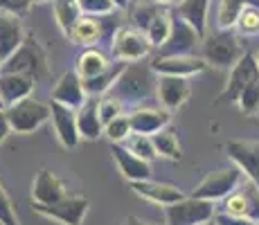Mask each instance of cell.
<instances>
[{"label":"cell","mask_w":259,"mask_h":225,"mask_svg":"<svg viewBox=\"0 0 259 225\" xmlns=\"http://www.w3.org/2000/svg\"><path fill=\"white\" fill-rule=\"evenodd\" d=\"M156 86H158V72L151 68V63L142 66L140 61H133L126 63V68L122 70V74H119L111 93L122 99L124 104L126 102L136 104L156 95Z\"/></svg>","instance_id":"6da1fadb"},{"label":"cell","mask_w":259,"mask_h":225,"mask_svg":"<svg viewBox=\"0 0 259 225\" xmlns=\"http://www.w3.org/2000/svg\"><path fill=\"white\" fill-rule=\"evenodd\" d=\"M201 57L207 61V66H212L217 70H230L243 57V48L235 32L221 29V32L207 34L203 38Z\"/></svg>","instance_id":"7a4b0ae2"},{"label":"cell","mask_w":259,"mask_h":225,"mask_svg":"<svg viewBox=\"0 0 259 225\" xmlns=\"http://www.w3.org/2000/svg\"><path fill=\"white\" fill-rule=\"evenodd\" d=\"M7 119L12 124V131L16 135H29L43 126L46 122H50L52 117V104L38 102L32 95L21 99V102L12 104V106L5 108Z\"/></svg>","instance_id":"3957f363"},{"label":"cell","mask_w":259,"mask_h":225,"mask_svg":"<svg viewBox=\"0 0 259 225\" xmlns=\"http://www.w3.org/2000/svg\"><path fill=\"white\" fill-rule=\"evenodd\" d=\"M217 203L205 201V198H198L194 194L181 198V201L162 207L165 214V225H201L207 221H214L217 216Z\"/></svg>","instance_id":"277c9868"},{"label":"cell","mask_w":259,"mask_h":225,"mask_svg":"<svg viewBox=\"0 0 259 225\" xmlns=\"http://www.w3.org/2000/svg\"><path fill=\"white\" fill-rule=\"evenodd\" d=\"M0 70H5V72H23V74H29V77H34L38 81V79L46 77V72H48L46 52H43V48L38 45L36 38L25 36L21 48H18L5 63H0Z\"/></svg>","instance_id":"5b68a950"},{"label":"cell","mask_w":259,"mask_h":225,"mask_svg":"<svg viewBox=\"0 0 259 225\" xmlns=\"http://www.w3.org/2000/svg\"><path fill=\"white\" fill-rule=\"evenodd\" d=\"M243 178H246V173H243L237 164H232V167H221V169H217V171L207 173V176L194 187L192 194L198 198H205V201L219 203V201H223L228 194L235 192L239 185L243 183Z\"/></svg>","instance_id":"8992f818"},{"label":"cell","mask_w":259,"mask_h":225,"mask_svg":"<svg viewBox=\"0 0 259 225\" xmlns=\"http://www.w3.org/2000/svg\"><path fill=\"white\" fill-rule=\"evenodd\" d=\"M88 207H91L88 198L79 196V194H68L66 198H61L57 203H50V205L32 203V209L38 216L48 218L52 223H59V225H83Z\"/></svg>","instance_id":"52a82bcc"},{"label":"cell","mask_w":259,"mask_h":225,"mask_svg":"<svg viewBox=\"0 0 259 225\" xmlns=\"http://www.w3.org/2000/svg\"><path fill=\"white\" fill-rule=\"evenodd\" d=\"M151 50H153V45L147 38V34L136 27H119L111 43L113 59L115 61H124V63L142 61V59L149 57Z\"/></svg>","instance_id":"ba28073f"},{"label":"cell","mask_w":259,"mask_h":225,"mask_svg":"<svg viewBox=\"0 0 259 225\" xmlns=\"http://www.w3.org/2000/svg\"><path fill=\"white\" fill-rule=\"evenodd\" d=\"M203 38L185 18H181L176 12L171 14V32L167 41L156 48L158 57H176V54H194L196 45H201Z\"/></svg>","instance_id":"9c48e42d"},{"label":"cell","mask_w":259,"mask_h":225,"mask_svg":"<svg viewBox=\"0 0 259 225\" xmlns=\"http://www.w3.org/2000/svg\"><path fill=\"white\" fill-rule=\"evenodd\" d=\"M259 77V66H257V57L252 52H243V57L228 70V81L226 88L221 93V102H232L237 104L241 93L250 86L252 81Z\"/></svg>","instance_id":"30bf717a"},{"label":"cell","mask_w":259,"mask_h":225,"mask_svg":"<svg viewBox=\"0 0 259 225\" xmlns=\"http://www.w3.org/2000/svg\"><path fill=\"white\" fill-rule=\"evenodd\" d=\"M189 79L187 77H174V74H158V86H156V99L160 102L162 108L169 113L178 111L187 104L189 99Z\"/></svg>","instance_id":"8fae6325"},{"label":"cell","mask_w":259,"mask_h":225,"mask_svg":"<svg viewBox=\"0 0 259 225\" xmlns=\"http://www.w3.org/2000/svg\"><path fill=\"white\" fill-rule=\"evenodd\" d=\"M151 68L158 74H174V77H194L207 68V61L201 54H176V57H153Z\"/></svg>","instance_id":"7c38bea8"},{"label":"cell","mask_w":259,"mask_h":225,"mask_svg":"<svg viewBox=\"0 0 259 225\" xmlns=\"http://www.w3.org/2000/svg\"><path fill=\"white\" fill-rule=\"evenodd\" d=\"M226 156L237 164L246 178L259 183V142L257 140H230L226 142Z\"/></svg>","instance_id":"4fadbf2b"},{"label":"cell","mask_w":259,"mask_h":225,"mask_svg":"<svg viewBox=\"0 0 259 225\" xmlns=\"http://www.w3.org/2000/svg\"><path fill=\"white\" fill-rule=\"evenodd\" d=\"M52 104V122L57 140L63 144L66 149H74L81 142V135H79V126H77V111L70 106H63L59 102H50Z\"/></svg>","instance_id":"5bb4252c"},{"label":"cell","mask_w":259,"mask_h":225,"mask_svg":"<svg viewBox=\"0 0 259 225\" xmlns=\"http://www.w3.org/2000/svg\"><path fill=\"white\" fill-rule=\"evenodd\" d=\"M111 153L117 164V171L122 173L124 180H128V183H140V180L151 178V162L136 156L133 151H128L124 144H111Z\"/></svg>","instance_id":"9a60e30c"},{"label":"cell","mask_w":259,"mask_h":225,"mask_svg":"<svg viewBox=\"0 0 259 225\" xmlns=\"http://www.w3.org/2000/svg\"><path fill=\"white\" fill-rule=\"evenodd\" d=\"M29 196H32V203H36V205L57 203L68 196V185L63 183L57 173L50 171V169H41L32 180V192H29Z\"/></svg>","instance_id":"2e32d148"},{"label":"cell","mask_w":259,"mask_h":225,"mask_svg":"<svg viewBox=\"0 0 259 225\" xmlns=\"http://www.w3.org/2000/svg\"><path fill=\"white\" fill-rule=\"evenodd\" d=\"M88 99L86 88H83V79L79 77L77 70H68L59 77L57 86L52 88V102H59L63 106H70V108H81L83 102Z\"/></svg>","instance_id":"e0dca14e"},{"label":"cell","mask_w":259,"mask_h":225,"mask_svg":"<svg viewBox=\"0 0 259 225\" xmlns=\"http://www.w3.org/2000/svg\"><path fill=\"white\" fill-rule=\"evenodd\" d=\"M131 189L136 196L144 198V201L153 203V205H160V207H167V205L181 201L185 198V192L178 189L176 185H169V183H158V180H140V183H131Z\"/></svg>","instance_id":"ac0fdd59"},{"label":"cell","mask_w":259,"mask_h":225,"mask_svg":"<svg viewBox=\"0 0 259 225\" xmlns=\"http://www.w3.org/2000/svg\"><path fill=\"white\" fill-rule=\"evenodd\" d=\"M34 88H36V79L29 74L0 70V97H3L5 106H12V104L34 95Z\"/></svg>","instance_id":"d6986e66"},{"label":"cell","mask_w":259,"mask_h":225,"mask_svg":"<svg viewBox=\"0 0 259 225\" xmlns=\"http://www.w3.org/2000/svg\"><path fill=\"white\" fill-rule=\"evenodd\" d=\"M25 41L21 18L0 12V63H5Z\"/></svg>","instance_id":"ffe728a7"},{"label":"cell","mask_w":259,"mask_h":225,"mask_svg":"<svg viewBox=\"0 0 259 225\" xmlns=\"http://www.w3.org/2000/svg\"><path fill=\"white\" fill-rule=\"evenodd\" d=\"M131 115V126L133 133L140 135H153L158 131H162L165 126H169L171 122V113L167 108H136Z\"/></svg>","instance_id":"44dd1931"},{"label":"cell","mask_w":259,"mask_h":225,"mask_svg":"<svg viewBox=\"0 0 259 225\" xmlns=\"http://www.w3.org/2000/svg\"><path fill=\"white\" fill-rule=\"evenodd\" d=\"M77 126L81 140L95 142L104 135V122L97 111V97H88L81 108H77Z\"/></svg>","instance_id":"7402d4cb"},{"label":"cell","mask_w":259,"mask_h":225,"mask_svg":"<svg viewBox=\"0 0 259 225\" xmlns=\"http://www.w3.org/2000/svg\"><path fill=\"white\" fill-rule=\"evenodd\" d=\"M210 3L212 0H181L174 12H176L181 18H185V21L201 34V38H205L207 36V14H210Z\"/></svg>","instance_id":"603a6c76"},{"label":"cell","mask_w":259,"mask_h":225,"mask_svg":"<svg viewBox=\"0 0 259 225\" xmlns=\"http://www.w3.org/2000/svg\"><path fill=\"white\" fill-rule=\"evenodd\" d=\"M68 38H70L74 45H81V48H93V45L102 38V23L97 21V16L81 14V18L72 25Z\"/></svg>","instance_id":"cb8c5ba5"},{"label":"cell","mask_w":259,"mask_h":225,"mask_svg":"<svg viewBox=\"0 0 259 225\" xmlns=\"http://www.w3.org/2000/svg\"><path fill=\"white\" fill-rule=\"evenodd\" d=\"M124 68H126V63H124V61H113L111 66H108V70H104L102 74H97V77H91V79H83L86 95H88V97H102V95L111 93Z\"/></svg>","instance_id":"d4e9b609"},{"label":"cell","mask_w":259,"mask_h":225,"mask_svg":"<svg viewBox=\"0 0 259 225\" xmlns=\"http://www.w3.org/2000/svg\"><path fill=\"white\" fill-rule=\"evenodd\" d=\"M111 59L106 57L104 52H99L97 48H83V52L79 54L77 59V72L81 79H91V77H97V74H102L104 70H108L111 66Z\"/></svg>","instance_id":"484cf974"},{"label":"cell","mask_w":259,"mask_h":225,"mask_svg":"<svg viewBox=\"0 0 259 225\" xmlns=\"http://www.w3.org/2000/svg\"><path fill=\"white\" fill-rule=\"evenodd\" d=\"M158 14H162L158 3H153V0H136L131 5V9H128V23H131V27L144 32Z\"/></svg>","instance_id":"4316f807"},{"label":"cell","mask_w":259,"mask_h":225,"mask_svg":"<svg viewBox=\"0 0 259 225\" xmlns=\"http://www.w3.org/2000/svg\"><path fill=\"white\" fill-rule=\"evenodd\" d=\"M217 23L221 29H230L237 25V18L246 5H259V0H217Z\"/></svg>","instance_id":"83f0119b"},{"label":"cell","mask_w":259,"mask_h":225,"mask_svg":"<svg viewBox=\"0 0 259 225\" xmlns=\"http://www.w3.org/2000/svg\"><path fill=\"white\" fill-rule=\"evenodd\" d=\"M81 14L83 12L79 7V0H54V18L66 36L70 34L72 25L81 18Z\"/></svg>","instance_id":"f1b7e54d"},{"label":"cell","mask_w":259,"mask_h":225,"mask_svg":"<svg viewBox=\"0 0 259 225\" xmlns=\"http://www.w3.org/2000/svg\"><path fill=\"white\" fill-rule=\"evenodd\" d=\"M153 147H156V153L160 158H169V160H178L183 156L181 153V142H178V135L171 131V128H162V131L153 133Z\"/></svg>","instance_id":"f546056e"},{"label":"cell","mask_w":259,"mask_h":225,"mask_svg":"<svg viewBox=\"0 0 259 225\" xmlns=\"http://www.w3.org/2000/svg\"><path fill=\"white\" fill-rule=\"evenodd\" d=\"M104 135H106V140L111 144H124L133 135L131 115L122 113V115H117V117H113L111 122L104 126Z\"/></svg>","instance_id":"4dcf8cb0"},{"label":"cell","mask_w":259,"mask_h":225,"mask_svg":"<svg viewBox=\"0 0 259 225\" xmlns=\"http://www.w3.org/2000/svg\"><path fill=\"white\" fill-rule=\"evenodd\" d=\"M169 32H171V16H167L165 12H162V14H158V16L153 18V23L149 25L147 29H144V34H147V38H149V41H151L153 50H156V48H160V45L167 41Z\"/></svg>","instance_id":"1f68e13d"},{"label":"cell","mask_w":259,"mask_h":225,"mask_svg":"<svg viewBox=\"0 0 259 225\" xmlns=\"http://www.w3.org/2000/svg\"><path fill=\"white\" fill-rule=\"evenodd\" d=\"M124 147L128 149V151H133L136 156H140L144 160H156L158 158V153H156V147H153V140H151V135H140V133H133L131 138L124 142Z\"/></svg>","instance_id":"d6a6232c"},{"label":"cell","mask_w":259,"mask_h":225,"mask_svg":"<svg viewBox=\"0 0 259 225\" xmlns=\"http://www.w3.org/2000/svg\"><path fill=\"white\" fill-rule=\"evenodd\" d=\"M239 187L246 196V218L259 223V183H255L252 178H243Z\"/></svg>","instance_id":"836d02e7"},{"label":"cell","mask_w":259,"mask_h":225,"mask_svg":"<svg viewBox=\"0 0 259 225\" xmlns=\"http://www.w3.org/2000/svg\"><path fill=\"white\" fill-rule=\"evenodd\" d=\"M97 111H99V117H102L104 126H106L113 117L124 113V102L119 97H115L113 93H106V95H102V97H97Z\"/></svg>","instance_id":"e575fe53"},{"label":"cell","mask_w":259,"mask_h":225,"mask_svg":"<svg viewBox=\"0 0 259 225\" xmlns=\"http://www.w3.org/2000/svg\"><path fill=\"white\" fill-rule=\"evenodd\" d=\"M235 27L246 36H255L259 34V5H246L237 18Z\"/></svg>","instance_id":"d590c367"},{"label":"cell","mask_w":259,"mask_h":225,"mask_svg":"<svg viewBox=\"0 0 259 225\" xmlns=\"http://www.w3.org/2000/svg\"><path fill=\"white\" fill-rule=\"evenodd\" d=\"M237 106L243 115H257L259 113V77L241 93Z\"/></svg>","instance_id":"8d00e7d4"},{"label":"cell","mask_w":259,"mask_h":225,"mask_svg":"<svg viewBox=\"0 0 259 225\" xmlns=\"http://www.w3.org/2000/svg\"><path fill=\"white\" fill-rule=\"evenodd\" d=\"M0 223H5V225H21V223H18L16 207H14V203H12V198H9L7 189H5L3 180H0Z\"/></svg>","instance_id":"74e56055"},{"label":"cell","mask_w":259,"mask_h":225,"mask_svg":"<svg viewBox=\"0 0 259 225\" xmlns=\"http://www.w3.org/2000/svg\"><path fill=\"white\" fill-rule=\"evenodd\" d=\"M79 7L88 16H108L117 9L113 0H79Z\"/></svg>","instance_id":"f35d334b"},{"label":"cell","mask_w":259,"mask_h":225,"mask_svg":"<svg viewBox=\"0 0 259 225\" xmlns=\"http://www.w3.org/2000/svg\"><path fill=\"white\" fill-rule=\"evenodd\" d=\"M32 5H34V0H0V12L23 18L32 9Z\"/></svg>","instance_id":"ab89813d"},{"label":"cell","mask_w":259,"mask_h":225,"mask_svg":"<svg viewBox=\"0 0 259 225\" xmlns=\"http://www.w3.org/2000/svg\"><path fill=\"white\" fill-rule=\"evenodd\" d=\"M214 223L217 225H259L246 216H232V214H226V212H221V209H219L217 216H214Z\"/></svg>","instance_id":"60d3db41"},{"label":"cell","mask_w":259,"mask_h":225,"mask_svg":"<svg viewBox=\"0 0 259 225\" xmlns=\"http://www.w3.org/2000/svg\"><path fill=\"white\" fill-rule=\"evenodd\" d=\"M9 133H14L12 131V124H9V119H7V113L0 111V147H3L5 140L9 138Z\"/></svg>","instance_id":"b9f144b4"},{"label":"cell","mask_w":259,"mask_h":225,"mask_svg":"<svg viewBox=\"0 0 259 225\" xmlns=\"http://www.w3.org/2000/svg\"><path fill=\"white\" fill-rule=\"evenodd\" d=\"M122 225H160V223L142 221V218H140V216H133V214H131V216H126V218H124V221H122ZM162 225H165V223H162Z\"/></svg>","instance_id":"7bdbcfd3"},{"label":"cell","mask_w":259,"mask_h":225,"mask_svg":"<svg viewBox=\"0 0 259 225\" xmlns=\"http://www.w3.org/2000/svg\"><path fill=\"white\" fill-rule=\"evenodd\" d=\"M113 3H115L117 9H126L128 7V0H113Z\"/></svg>","instance_id":"ee69618b"},{"label":"cell","mask_w":259,"mask_h":225,"mask_svg":"<svg viewBox=\"0 0 259 225\" xmlns=\"http://www.w3.org/2000/svg\"><path fill=\"white\" fill-rule=\"evenodd\" d=\"M153 3H158V5H174L176 0H153Z\"/></svg>","instance_id":"f6af8a7d"},{"label":"cell","mask_w":259,"mask_h":225,"mask_svg":"<svg viewBox=\"0 0 259 225\" xmlns=\"http://www.w3.org/2000/svg\"><path fill=\"white\" fill-rule=\"evenodd\" d=\"M43 3H50V0H34V5H43Z\"/></svg>","instance_id":"bcb514c9"},{"label":"cell","mask_w":259,"mask_h":225,"mask_svg":"<svg viewBox=\"0 0 259 225\" xmlns=\"http://www.w3.org/2000/svg\"><path fill=\"white\" fill-rule=\"evenodd\" d=\"M5 108H7V106H5V102H3V97H0V111H5Z\"/></svg>","instance_id":"7dc6e473"},{"label":"cell","mask_w":259,"mask_h":225,"mask_svg":"<svg viewBox=\"0 0 259 225\" xmlns=\"http://www.w3.org/2000/svg\"><path fill=\"white\" fill-rule=\"evenodd\" d=\"M201 225H217V223H214V221H207V223H201Z\"/></svg>","instance_id":"c3c4849f"},{"label":"cell","mask_w":259,"mask_h":225,"mask_svg":"<svg viewBox=\"0 0 259 225\" xmlns=\"http://www.w3.org/2000/svg\"><path fill=\"white\" fill-rule=\"evenodd\" d=\"M255 57H257V66H259V52H257V54H255Z\"/></svg>","instance_id":"681fc988"},{"label":"cell","mask_w":259,"mask_h":225,"mask_svg":"<svg viewBox=\"0 0 259 225\" xmlns=\"http://www.w3.org/2000/svg\"><path fill=\"white\" fill-rule=\"evenodd\" d=\"M0 225H5V223H0Z\"/></svg>","instance_id":"f907efd6"},{"label":"cell","mask_w":259,"mask_h":225,"mask_svg":"<svg viewBox=\"0 0 259 225\" xmlns=\"http://www.w3.org/2000/svg\"><path fill=\"white\" fill-rule=\"evenodd\" d=\"M257 115H259V113H257Z\"/></svg>","instance_id":"816d5d0a"}]
</instances>
